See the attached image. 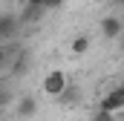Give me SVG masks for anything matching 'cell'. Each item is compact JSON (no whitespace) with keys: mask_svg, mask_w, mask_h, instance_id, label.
<instances>
[{"mask_svg":"<svg viewBox=\"0 0 124 121\" xmlns=\"http://www.w3.org/2000/svg\"><path fill=\"white\" fill-rule=\"evenodd\" d=\"M26 6H43L46 9V0H26Z\"/></svg>","mask_w":124,"mask_h":121,"instance_id":"cell-12","label":"cell"},{"mask_svg":"<svg viewBox=\"0 0 124 121\" xmlns=\"http://www.w3.org/2000/svg\"><path fill=\"white\" fill-rule=\"evenodd\" d=\"M98 107H101V110H107V113H113V115H116V113H121V110H124V87H121V84H118V87H113V90L101 98V104H98Z\"/></svg>","mask_w":124,"mask_h":121,"instance_id":"cell-3","label":"cell"},{"mask_svg":"<svg viewBox=\"0 0 124 121\" xmlns=\"http://www.w3.org/2000/svg\"><path fill=\"white\" fill-rule=\"evenodd\" d=\"M90 121H116V115H113V113H107V110H101V107H95L93 115H90Z\"/></svg>","mask_w":124,"mask_h":121,"instance_id":"cell-9","label":"cell"},{"mask_svg":"<svg viewBox=\"0 0 124 121\" xmlns=\"http://www.w3.org/2000/svg\"><path fill=\"white\" fill-rule=\"evenodd\" d=\"M58 101H61L63 107H69V104H78V101H81V90H78L75 84H69V87H66V92H63Z\"/></svg>","mask_w":124,"mask_h":121,"instance_id":"cell-8","label":"cell"},{"mask_svg":"<svg viewBox=\"0 0 124 121\" xmlns=\"http://www.w3.org/2000/svg\"><path fill=\"white\" fill-rule=\"evenodd\" d=\"M20 26V17H15V15H0V38L3 40H12L15 38V32Z\"/></svg>","mask_w":124,"mask_h":121,"instance_id":"cell-4","label":"cell"},{"mask_svg":"<svg viewBox=\"0 0 124 121\" xmlns=\"http://www.w3.org/2000/svg\"><path fill=\"white\" fill-rule=\"evenodd\" d=\"M43 92L46 95H52V98H61L63 92H66V87H69V78H66V72L63 69H49L46 75H43Z\"/></svg>","mask_w":124,"mask_h":121,"instance_id":"cell-1","label":"cell"},{"mask_svg":"<svg viewBox=\"0 0 124 121\" xmlns=\"http://www.w3.org/2000/svg\"><path fill=\"white\" fill-rule=\"evenodd\" d=\"M61 6H63V0H46V12H55Z\"/></svg>","mask_w":124,"mask_h":121,"instance_id":"cell-11","label":"cell"},{"mask_svg":"<svg viewBox=\"0 0 124 121\" xmlns=\"http://www.w3.org/2000/svg\"><path fill=\"white\" fill-rule=\"evenodd\" d=\"M116 3H121V6H124V0H116Z\"/></svg>","mask_w":124,"mask_h":121,"instance_id":"cell-14","label":"cell"},{"mask_svg":"<svg viewBox=\"0 0 124 121\" xmlns=\"http://www.w3.org/2000/svg\"><path fill=\"white\" fill-rule=\"evenodd\" d=\"M101 38H104V40L124 38V23H121L118 15H107V17H101Z\"/></svg>","mask_w":124,"mask_h":121,"instance_id":"cell-2","label":"cell"},{"mask_svg":"<svg viewBox=\"0 0 124 121\" xmlns=\"http://www.w3.org/2000/svg\"><path fill=\"white\" fill-rule=\"evenodd\" d=\"M17 118H32L35 113H38V98L35 95H23L20 101H17Z\"/></svg>","mask_w":124,"mask_h":121,"instance_id":"cell-5","label":"cell"},{"mask_svg":"<svg viewBox=\"0 0 124 121\" xmlns=\"http://www.w3.org/2000/svg\"><path fill=\"white\" fill-rule=\"evenodd\" d=\"M43 15H46V9H43V6H23V12H20V26L38 23Z\"/></svg>","mask_w":124,"mask_h":121,"instance_id":"cell-6","label":"cell"},{"mask_svg":"<svg viewBox=\"0 0 124 121\" xmlns=\"http://www.w3.org/2000/svg\"><path fill=\"white\" fill-rule=\"evenodd\" d=\"M90 46H93V38H90V35H75V38L69 40V52H72V55H87Z\"/></svg>","mask_w":124,"mask_h":121,"instance_id":"cell-7","label":"cell"},{"mask_svg":"<svg viewBox=\"0 0 124 121\" xmlns=\"http://www.w3.org/2000/svg\"><path fill=\"white\" fill-rule=\"evenodd\" d=\"M121 52H124V38H121Z\"/></svg>","mask_w":124,"mask_h":121,"instance_id":"cell-13","label":"cell"},{"mask_svg":"<svg viewBox=\"0 0 124 121\" xmlns=\"http://www.w3.org/2000/svg\"><path fill=\"white\" fill-rule=\"evenodd\" d=\"M12 69H15V72H26V69H29V55L20 52V55H17V63H15Z\"/></svg>","mask_w":124,"mask_h":121,"instance_id":"cell-10","label":"cell"}]
</instances>
